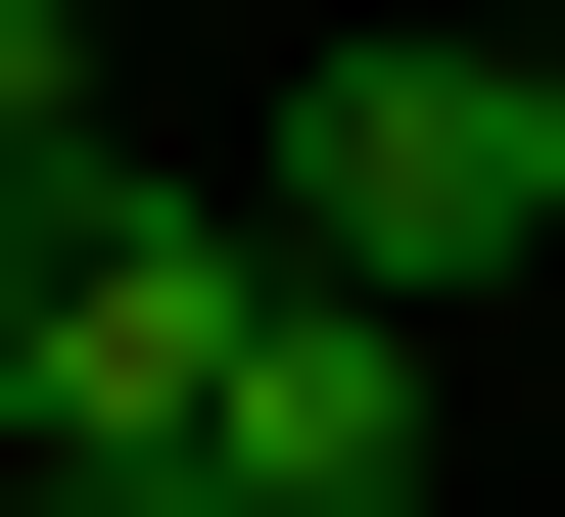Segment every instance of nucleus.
I'll use <instances>...</instances> for the list:
<instances>
[{
	"label": "nucleus",
	"mask_w": 565,
	"mask_h": 517,
	"mask_svg": "<svg viewBox=\"0 0 565 517\" xmlns=\"http://www.w3.org/2000/svg\"><path fill=\"white\" fill-rule=\"evenodd\" d=\"M0 517H189V471H0Z\"/></svg>",
	"instance_id": "5"
},
{
	"label": "nucleus",
	"mask_w": 565,
	"mask_h": 517,
	"mask_svg": "<svg viewBox=\"0 0 565 517\" xmlns=\"http://www.w3.org/2000/svg\"><path fill=\"white\" fill-rule=\"evenodd\" d=\"M0 189H95V47H47V0H0Z\"/></svg>",
	"instance_id": "4"
},
{
	"label": "nucleus",
	"mask_w": 565,
	"mask_h": 517,
	"mask_svg": "<svg viewBox=\"0 0 565 517\" xmlns=\"http://www.w3.org/2000/svg\"><path fill=\"white\" fill-rule=\"evenodd\" d=\"M519 141H565V47H519Z\"/></svg>",
	"instance_id": "6"
},
{
	"label": "nucleus",
	"mask_w": 565,
	"mask_h": 517,
	"mask_svg": "<svg viewBox=\"0 0 565 517\" xmlns=\"http://www.w3.org/2000/svg\"><path fill=\"white\" fill-rule=\"evenodd\" d=\"M236 189H189V141H95V189H0V423H47V471H189V423H236Z\"/></svg>",
	"instance_id": "2"
},
{
	"label": "nucleus",
	"mask_w": 565,
	"mask_h": 517,
	"mask_svg": "<svg viewBox=\"0 0 565 517\" xmlns=\"http://www.w3.org/2000/svg\"><path fill=\"white\" fill-rule=\"evenodd\" d=\"M189 517H424V330H236V423H189Z\"/></svg>",
	"instance_id": "3"
},
{
	"label": "nucleus",
	"mask_w": 565,
	"mask_h": 517,
	"mask_svg": "<svg viewBox=\"0 0 565 517\" xmlns=\"http://www.w3.org/2000/svg\"><path fill=\"white\" fill-rule=\"evenodd\" d=\"M189 189H236V282H282V330H471V282L565 236L519 47H330V95H282V141H189Z\"/></svg>",
	"instance_id": "1"
}]
</instances>
